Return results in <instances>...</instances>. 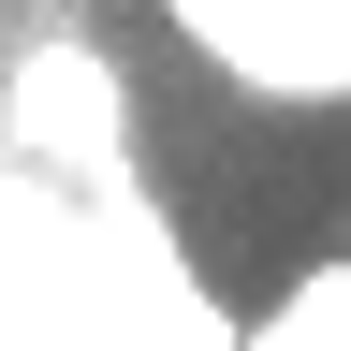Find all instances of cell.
Returning <instances> with one entry per match:
<instances>
[{"mask_svg":"<svg viewBox=\"0 0 351 351\" xmlns=\"http://www.w3.org/2000/svg\"><path fill=\"white\" fill-rule=\"evenodd\" d=\"M161 29L219 88H249L278 117H337L351 103V15L337 0H161Z\"/></svg>","mask_w":351,"mask_h":351,"instance_id":"obj_1","label":"cell"},{"mask_svg":"<svg viewBox=\"0 0 351 351\" xmlns=\"http://www.w3.org/2000/svg\"><path fill=\"white\" fill-rule=\"evenodd\" d=\"M117 73H103V44H29L15 73H0V161H29V176H59V191H103L117 176Z\"/></svg>","mask_w":351,"mask_h":351,"instance_id":"obj_2","label":"cell"},{"mask_svg":"<svg viewBox=\"0 0 351 351\" xmlns=\"http://www.w3.org/2000/svg\"><path fill=\"white\" fill-rule=\"evenodd\" d=\"M234 351H351V263H307V278L263 307Z\"/></svg>","mask_w":351,"mask_h":351,"instance_id":"obj_3","label":"cell"},{"mask_svg":"<svg viewBox=\"0 0 351 351\" xmlns=\"http://www.w3.org/2000/svg\"><path fill=\"white\" fill-rule=\"evenodd\" d=\"M337 15H351V0H337Z\"/></svg>","mask_w":351,"mask_h":351,"instance_id":"obj_4","label":"cell"}]
</instances>
